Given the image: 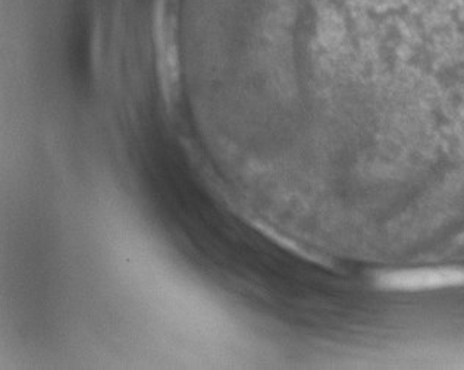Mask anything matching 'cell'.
I'll return each mask as SVG.
<instances>
[{
	"instance_id": "6da1fadb",
	"label": "cell",
	"mask_w": 464,
	"mask_h": 370,
	"mask_svg": "<svg viewBox=\"0 0 464 370\" xmlns=\"http://www.w3.org/2000/svg\"><path fill=\"white\" fill-rule=\"evenodd\" d=\"M378 286L388 291H425L464 286V268L442 267L391 270L378 277Z\"/></svg>"
}]
</instances>
